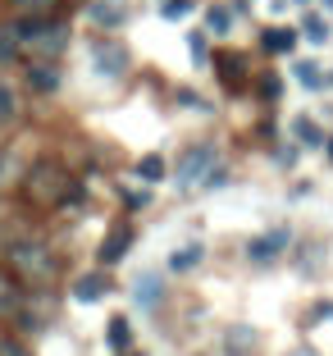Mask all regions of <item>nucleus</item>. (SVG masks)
Listing matches in <instances>:
<instances>
[{
  "instance_id": "nucleus-28",
  "label": "nucleus",
  "mask_w": 333,
  "mask_h": 356,
  "mask_svg": "<svg viewBox=\"0 0 333 356\" xmlns=\"http://www.w3.org/2000/svg\"><path fill=\"white\" fill-rule=\"evenodd\" d=\"M201 188H210V192H215V188H229V165H219V160H215V165L201 174Z\"/></svg>"
},
{
  "instance_id": "nucleus-7",
  "label": "nucleus",
  "mask_w": 333,
  "mask_h": 356,
  "mask_svg": "<svg viewBox=\"0 0 333 356\" xmlns=\"http://www.w3.org/2000/svg\"><path fill=\"white\" fill-rule=\"evenodd\" d=\"M128 247H133V224H115V229L101 238V247H96V261H101V270L105 265H119L128 256Z\"/></svg>"
},
{
  "instance_id": "nucleus-17",
  "label": "nucleus",
  "mask_w": 333,
  "mask_h": 356,
  "mask_svg": "<svg viewBox=\"0 0 333 356\" xmlns=\"http://www.w3.org/2000/svg\"><path fill=\"white\" fill-rule=\"evenodd\" d=\"M201 261H206V247H201V242H188V247H178V252L169 256V270L174 274H192Z\"/></svg>"
},
{
  "instance_id": "nucleus-22",
  "label": "nucleus",
  "mask_w": 333,
  "mask_h": 356,
  "mask_svg": "<svg viewBox=\"0 0 333 356\" xmlns=\"http://www.w3.org/2000/svg\"><path fill=\"white\" fill-rule=\"evenodd\" d=\"M229 28H233V10L229 5H210L206 10V32L210 37H229Z\"/></svg>"
},
{
  "instance_id": "nucleus-11",
  "label": "nucleus",
  "mask_w": 333,
  "mask_h": 356,
  "mask_svg": "<svg viewBox=\"0 0 333 356\" xmlns=\"http://www.w3.org/2000/svg\"><path fill=\"white\" fill-rule=\"evenodd\" d=\"M256 347H261V334H256L251 325L224 329V352H229V356H256Z\"/></svg>"
},
{
  "instance_id": "nucleus-5",
  "label": "nucleus",
  "mask_w": 333,
  "mask_h": 356,
  "mask_svg": "<svg viewBox=\"0 0 333 356\" xmlns=\"http://www.w3.org/2000/svg\"><path fill=\"white\" fill-rule=\"evenodd\" d=\"M92 64L101 78H124L128 64H133V55H128L124 42H115V37H101V42H92Z\"/></svg>"
},
{
  "instance_id": "nucleus-25",
  "label": "nucleus",
  "mask_w": 333,
  "mask_h": 356,
  "mask_svg": "<svg viewBox=\"0 0 333 356\" xmlns=\"http://www.w3.org/2000/svg\"><path fill=\"white\" fill-rule=\"evenodd\" d=\"M19 55H23V46H19V37H14V28L5 23V28H0V64H14Z\"/></svg>"
},
{
  "instance_id": "nucleus-20",
  "label": "nucleus",
  "mask_w": 333,
  "mask_h": 356,
  "mask_svg": "<svg viewBox=\"0 0 333 356\" xmlns=\"http://www.w3.org/2000/svg\"><path fill=\"white\" fill-rule=\"evenodd\" d=\"M23 306V288L14 279H5L0 274V320H14V311Z\"/></svg>"
},
{
  "instance_id": "nucleus-12",
  "label": "nucleus",
  "mask_w": 333,
  "mask_h": 356,
  "mask_svg": "<svg viewBox=\"0 0 333 356\" xmlns=\"http://www.w3.org/2000/svg\"><path fill=\"white\" fill-rule=\"evenodd\" d=\"M297 42H302V32H297V28H265L261 32V51L265 55H292Z\"/></svg>"
},
{
  "instance_id": "nucleus-37",
  "label": "nucleus",
  "mask_w": 333,
  "mask_h": 356,
  "mask_svg": "<svg viewBox=\"0 0 333 356\" xmlns=\"http://www.w3.org/2000/svg\"><path fill=\"white\" fill-rule=\"evenodd\" d=\"M0 174H5V156H0Z\"/></svg>"
},
{
  "instance_id": "nucleus-23",
  "label": "nucleus",
  "mask_w": 333,
  "mask_h": 356,
  "mask_svg": "<svg viewBox=\"0 0 333 356\" xmlns=\"http://www.w3.org/2000/svg\"><path fill=\"white\" fill-rule=\"evenodd\" d=\"M19 119V92L10 83H0V124H14Z\"/></svg>"
},
{
  "instance_id": "nucleus-10",
  "label": "nucleus",
  "mask_w": 333,
  "mask_h": 356,
  "mask_svg": "<svg viewBox=\"0 0 333 356\" xmlns=\"http://www.w3.org/2000/svg\"><path fill=\"white\" fill-rule=\"evenodd\" d=\"M28 87H32L37 96L60 92V64H55V60H32V64H28Z\"/></svg>"
},
{
  "instance_id": "nucleus-36",
  "label": "nucleus",
  "mask_w": 333,
  "mask_h": 356,
  "mask_svg": "<svg viewBox=\"0 0 333 356\" xmlns=\"http://www.w3.org/2000/svg\"><path fill=\"white\" fill-rule=\"evenodd\" d=\"M292 5H311V0H292Z\"/></svg>"
},
{
  "instance_id": "nucleus-34",
  "label": "nucleus",
  "mask_w": 333,
  "mask_h": 356,
  "mask_svg": "<svg viewBox=\"0 0 333 356\" xmlns=\"http://www.w3.org/2000/svg\"><path fill=\"white\" fill-rule=\"evenodd\" d=\"M324 156H329V160H333V137H324Z\"/></svg>"
},
{
  "instance_id": "nucleus-18",
  "label": "nucleus",
  "mask_w": 333,
  "mask_h": 356,
  "mask_svg": "<svg viewBox=\"0 0 333 356\" xmlns=\"http://www.w3.org/2000/svg\"><path fill=\"white\" fill-rule=\"evenodd\" d=\"M292 78H297L306 92H320V87H329V83H324V64H320V60H297V64H292Z\"/></svg>"
},
{
  "instance_id": "nucleus-14",
  "label": "nucleus",
  "mask_w": 333,
  "mask_h": 356,
  "mask_svg": "<svg viewBox=\"0 0 333 356\" xmlns=\"http://www.w3.org/2000/svg\"><path fill=\"white\" fill-rule=\"evenodd\" d=\"M292 142L306 147V151H320L324 147V128L315 124L311 115H297V119H292Z\"/></svg>"
},
{
  "instance_id": "nucleus-16",
  "label": "nucleus",
  "mask_w": 333,
  "mask_h": 356,
  "mask_svg": "<svg viewBox=\"0 0 333 356\" xmlns=\"http://www.w3.org/2000/svg\"><path fill=\"white\" fill-rule=\"evenodd\" d=\"M105 343H110V352H115V356H124L128 347H133V325H128L124 315L105 320Z\"/></svg>"
},
{
  "instance_id": "nucleus-3",
  "label": "nucleus",
  "mask_w": 333,
  "mask_h": 356,
  "mask_svg": "<svg viewBox=\"0 0 333 356\" xmlns=\"http://www.w3.org/2000/svg\"><path fill=\"white\" fill-rule=\"evenodd\" d=\"M23 51H32V60H60V55L69 51V23L46 14V23L37 28V37H32Z\"/></svg>"
},
{
  "instance_id": "nucleus-8",
  "label": "nucleus",
  "mask_w": 333,
  "mask_h": 356,
  "mask_svg": "<svg viewBox=\"0 0 333 356\" xmlns=\"http://www.w3.org/2000/svg\"><path fill=\"white\" fill-rule=\"evenodd\" d=\"M87 19H92L96 28L115 32V28L128 23V5H124V0H92V5H87Z\"/></svg>"
},
{
  "instance_id": "nucleus-19",
  "label": "nucleus",
  "mask_w": 333,
  "mask_h": 356,
  "mask_svg": "<svg viewBox=\"0 0 333 356\" xmlns=\"http://www.w3.org/2000/svg\"><path fill=\"white\" fill-rule=\"evenodd\" d=\"M297 32H302L311 46H324V42H329V19H324V14H311V10H306V14H302V28H297Z\"/></svg>"
},
{
  "instance_id": "nucleus-33",
  "label": "nucleus",
  "mask_w": 333,
  "mask_h": 356,
  "mask_svg": "<svg viewBox=\"0 0 333 356\" xmlns=\"http://www.w3.org/2000/svg\"><path fill=\"white\" fill-rule=\"evenodd\" d=\"M119 197H124V206H128V210H142L146 201H151L146 192H133V188H119Z\"/></svg>"
},
{
  "instance_id": "nucleus-29",
  "label": "nucleus",
  "mask_w": 333,
  "mask_h": 356,
  "mask_svg": "<svg viewBox=\"0 0 333 356\" xmlns=\"http://www.w3.org/2000/svg\"><path fill=\"white\" fill-rule=\"evenodd\" d=\"M0 356H32L19 334H0Z\"/></svg>"
},
{
  "instance_id": "nucleus-35",
  "label": "nucleus",
  "mask_w": 333,
  "mask_h": 356,
  "mask_svg": "<svg viewBox=\"0 0 333 356\" xmlns=\"http://www.w3.org/2000/svg\"><path fill=\"white\" fill-rule=\"evenodd\" d=\"M124 356H146V352H133V347H128V352H124Z\"/></svg>"
},
{
  "instance_id": "nucleus-9",
  "label": "nucleus",
  "mask_w": 333,
  "mask_h": 356,
  "mask_svg": "<svg viewBox=\"0 0 333 356\" xmlns=\"http://www.w3.org/2000/svg\"><path fill=\"white\" fill-rule=\"evenodd\" d=\"M215 74H219V87H224V92H242L247 78H251L242 55H215Z\"/></svg>"
},
{
  "instance_id": "nucleus-2",
  "label": "nucleus",
  "mask_w": 333,
  "mask_h": 356,
  "mask_svg": "<svg viewBox=\"0 0 333 356\" xmlns=\"http://www.w3.org/2000/svg\"><path fill=\"white\" fill-rule=\"evenodd\" d=\"M10 265H14V274H19L23 283H32V288L55 283V274H60V256H55L46 242H32V238L10 247Z\"/></svg>"
},
{
  "instance_id": "nucleus-30",
  "label": "nucleus",
  "mask_w": 333,
  "mask_h": 356,
  "mask_svg": "<svg viewBox=\"0 0 333 356\" xmlns=\"http://www.w3.org/2000/svg\"><path fill=\"white\" fill-rule=\"evenodd\" d=\"M60 0H14V10L19 14H51Z\"/></svg>"
},
{
  "instance_id": "nucleus-26",
  "label": "nucleus",
  "mask_w": 333,
  "mask_h": 356,
  "mask_svg": "<svg viewBox=\"0 0 333 356\" xmlns=\"http://www.w3.org/2000/svg\"><path fill=\"white\" fill-rule=\"evenodd\" d=\"M83 206H87V183H83V178H73L69 192L60 197V210H83Z\"/></svg>"
},
{
  "instance_id": "nucleus-24",
  "label": "nucleus",
  "mask_w": 333,
  "mask_h": 356,
  "mask_svg": "<svg viewBox=\"0 0 333 356\" xmlns=\"http://www.w3.org/2000/svg\"><path fill=\"white\" fill-rule=\"evenodd\" d=\"M188 51H192V60H197V64L210 60V32L206 28H192L188 32Z\"/></svg>"
},
{
  "instance_id": "nucleus-6",
  "label": "nucleus",
  "mask_w": 333,
  "mask_h": 356,
  "mask_svg": "<svg viewBox=\"0 0 333 356\" xmlns=\"http://www.w3.org/2000/svg\"><path fill=\"white\" fill-rule=\"evenodd\" d=\"M288 238H292V233L283 229V224H279V229H270V233H261V238H251L247 242V261L261 265V270H265V265H274L283 256V247H288Z\"/></svg>"
},
{
  "instance_id": "nucleus-31",
  "label": "nucleus",
  "mask_w": 333,
  "mask_h": 356,
  "mask_svg": "<svg viewBox=\"0 0 333 356\" xmlns=\"http://www.w3.org/2000/svg\"><path fill=\"white\" fill-rule=\"evenodd\" d=\"M183 14H192V0H165V5H160V19H183Z\"/></svg>"
},
{
  "instance_id": "nucleus-4",
  "label": "nucleus",
  "mask_w": 333,
  "mask_h": 356,
  "mask_svg": "<svg viewBox=\"0 0 333 356\" xmlns=\"http://www.w3.org/2000/svg\"><path fill=\"white\" fill-rule=\"evenodd\" d=\"M215 160H219L215 142H201V147H188L183 156H178L174 183H178V188H197V183H201V174H206V169L215 165Z\"/></svg>"
},
{
  "instance_id": "nucleus-27",
  "label": "nucleus",
  "mask_w": 333,
  "mask_h": 356,
  "mask_svg": "<svg viewBox=\"0 0 333 356\" xmlns=\"http://www.w3.org/2000/svg\"><path fill=\"white\" fill-rule=\"evenodd\" d=\"M256 92H261L265 101H279V96H283V78L270 69V74H261V78H256Z\"/></svg>"
},
{
  "instance_id": "nucleus-13",
  "label": "nucleus",
  "mask_w": 333,
  "mask_h": 356,
  "mask_svg": "<svg viewBox=\"0 0 333 356\" xmlns=\"http://www.w3.org/2000/svg\"><path fill=\"white\" fill-rule=\"evenodd\" d=\"M133 302L142 306V311H156V306L165 302V283H160V274H142V279L133 283Z\"/></svg>"
},
{
  "instance_id": "nucleus-1",
  "label": "nucleus",
  "mask_w": 333,
  "mask_h": 356,
  "mask_svg": "<svg viewBox=\"0 0 333 356\" xmlns=\"http://www.w3.org/2000/svg\"><path fill=\"white\" fill-rule=\"evenodd\" d=\"M69 183H73L69 169L55 156H42V160H32L28 174H23V197L37 210H60V197L69 192Z\"/></svg>"
},
{
  "instance_id": "nucleus-21",
  "label": "nucleus",
  "mask_w": 333,
  "mask_h": 356,
  "mask_svg": "<svg viewBox=\"0 0 333 356\" xmlns=\"http://www.w3.org/2000/svg\"><path fill=\"white\" fill-rule=\"evenodd\" d=\"M137 178H142V183H160V178L169 174V165H165V156H160V151H151V156H142L137 160V169H133Z\"/></svg>"
},
{
  "instance_id": "nucleus-32",
  "label": "nucleus",
  "mask_w": 333,
  "mask_h": 356,
  "mask_svg": "<svg viewBox=\"0 0 333 356\" xmlns=\"http://www.w3.org/2000/svg\"><path fill=\"white\" fill-rule=\"evenodd\" d=\"M178 105H188V110H201V115H210V105L201 101V96L192 92V87H178Z\"/></svg>"
},
{
  "instance_id": "nucleus-15",
  "label": "nucleus",
  "mask_w": 333,
  "mask_h": 356,
  "mask_svg": "<svg viewBox=\"0 0 333 356\" xmlns=\"http://www.w3.org/2000/svg\"><path fill=\"white\" fill-rule=\"evenodd\" d=\"M105 293H110V279H105L101 270H96V274H83V279L73 283V302H87V306H92V302H101Z\"/></svg>"
}]
</instances>
